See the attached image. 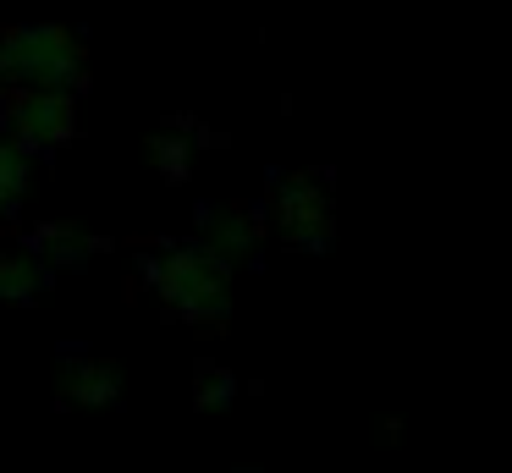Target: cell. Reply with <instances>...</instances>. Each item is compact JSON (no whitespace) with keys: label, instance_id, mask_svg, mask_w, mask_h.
<instances>
[{"label":"cell","instance_id":"obj_1","mask_svg":"<svg viewBox=\"0 0 512 473\" xmlns=\"http://www.w3.org/2000/svg\"><path fill=\"white\" fill-rule=\"evenodd\" d=\"M89 44L61 22H23L0 33V99L6 94H83Z\"/></svg>","mask_w":512,"mask_h":473},{"label":"cell","instance_id":"obj_2","mask_svg":"<svg viewBox=\"0 0 512 473\" xmlns=\"http://www.w3.org/2000/svg\"><path fill=\"white\" fill-rule=\"evenodd\" d=\"M144 281L188 325H221L232 314V270L199 242H166L144 259Z\"/></svg>","mask_w":512,"mask_h":473},{"label":"cell","instance_id":"obj_3","mask_svg":"<svg viewBox=\"0 0 512 473\" xmlns=\"http://www.w3.org/2000/svg\"><path fill=\"white\" fill-rule=\"evenodd\" d=\"M259 215H265L270 237L292 242V248H325V237H331V193H325V176L276 171Z\"/></svg>","mask_w":512,"mask_h":473},{"label":"cell","instance_id":"obj_4","mask_svg":"<svg viewBox=\"0 0 512 473\" xmlns=\"http://www.w3.org/2000/svg\"><path fill=\"white\" fill-rule=\"evenodd\" d=\"M0 132L34 160L78 132V94H6L0 99Z\"/></svg>","mask_w":512,"mask_h":473},{"label":"cell","instance_id":"obj_5","mask_svg":"<svg viewBox=\"0 0 512 473\" xmlns=\"http://www.w3.org/2000/svg\"><path fill=\"white\" fill-rule=\"evenodd\" d=\"M265 215L248 204H199V248L232 270V264H254L265 248Z\"/></svg>","mask_w":512,"mask_h":473},{"label":"cell","instance_id":"obj_6","mask_svg":"<svg viewBox=\"0 0 512 473\" xmlns=\"http://www.w3.org/2000/svg\"><path fill=\"white\" fill-rule=\"evenodd\" d=\"M56 391L61 402H78V407H105L122 396V369H116L111 358H100V352L89 347H61L56 358Z\"/></svg>","mask_w":512,"mask_h":473},{"label":"cell","instance_id":"obj_7","mask_svg":"<svg viewBox=\"0 0 512 473\" xmlns=\"http://www.w3.org/2000/svg\"><path fill=\"white\" fill-rule=\"evenodd\" d=\"M45 286H50V270L34 248H0V303L6 308L39 303Z\"/></svg>","mask_w":512,"mask_h":473},{"label":"cell","instance_id":"obj_8","mask_svg":"<svg viewBox=\"0 0 512 473\" xmlns=\"http://www.w3.org/2000/svg\"><path fill=\"white\" fill-rule=\"evenodd\" d=\"M100 248V237H89L83 226H39L34 253L45 259V270H67V264H89V253Z\"/></svg>","mask_w":512,"mask_h":473},{"label":"cell","instance_id":"obj_9","mask_svg":"<svg viewBox=\"0 0 512 473\" xmlns=\"http://www.w3.org/2000/svg\"><path fill=\"white\" fill-rule=\"evenodd\" d=\"M28 176H34V165H28V154L17 149L6 132H0V220H12L17 209H23L28 198Z\"/></svg>","mask_w":512,"mask_h":473},{"label":"cell","instance_id":"obj_10","mask_svg":"<svg viewBox=\"0 0 512 473\" xmlns=\"http://www.w3.org/2000/svg\"><path fill=\"white\" fill-rule=\"evenodd\" d=\"M232 396H237V380L221 363H199V369H193V402H199L204 413H221Z\"/></svg>","mask_w":512,"mask_h":473},{"label":"cell","instance_id":"obj_11","mask_svg":"<svg viewBox=\"0 0 512 473\" xmlns=\"http://www.w3.org/2000/svg\"><path fill=\"white\" fill-rule=\"evenodd\" d=\"M243 473H259V468H243Z\"/></svg>","mask_w":512,"mask_h":473}]
</instances>
